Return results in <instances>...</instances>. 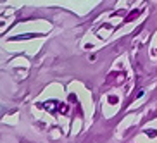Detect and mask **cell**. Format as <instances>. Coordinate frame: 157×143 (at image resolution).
Here are the masks:
<instances>
[{"instance_id":"6da1fadb","label":"cell","mask_w":157,"mask_h":143,"mask_svg":"<svg viewBox=\"0 0 157 143\" xmlns=\"http://www.w3.org/2000/svg\"><path fill=\"white\" fill-rule=\"evenodd\" d=\"M142 10H143V9H136L135 12H131V14H128V16L124 17V23H129V21H133L135 17H138V16L142 14Z\"/></svg>"},{"instance_id":"7a4b0ae2","label":"cell","mask_w":157,"mask_h":143,"mask_svg":"<svg viewBox=\"0 0 157 143\" xmlns=\"http://www.w3.org/2000/svg\"><path fill=\"white\" fill-rule=\"evenodd\" d=\"M145 133H147L148 136H150V138H154V136H155V134H157V131H155V129H147Z\"/></svg>"},{"instance_id":"3957f363","label":"cell","mask_w":157,"mask_h":143,"mask_svg":"<svg viewBox=\"0 0 157 143\" xmlns=\"http://www.w3.org/2000/svg\"><path fill=\"white\" fill-rule=\"evenodd\" d=\"M116 102H117V98H116V97H109V103H116Z\"/></svg>"}]
</instances>
